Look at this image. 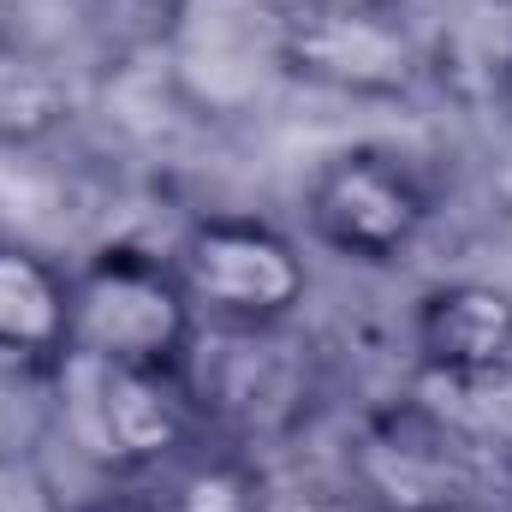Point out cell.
<instances>
[{"mask_svg":"<svg viewBox=\"0 0 512 512\" xmlns=\"http://www.w3.org/2000/svg\"><path fill=\"white\" fill-rule=\"evenodd\" d=\"M346 489L370 512H477L489 495V435L441 399H382L346 435Z\"/></svg>","mask_w":512,"mask_h":512,"instance_id":"1","label":"cell"},{"mask_svg":"<svg viewBox=\"0 0 512 512\" xmlns=\"http://www.w3.org/2000/svg\"><path fill=\"white\" fill-rule=\"evenodd\" d=\"M197 304L155 245L108 239L72 262V352L78 364L179 370L197 340Z\"/></svg>","mask_w":512,"mask_h":512,"instance_id":"2","label":"cell"},{"mask_svg":"<svg viewBox=\"0 0 512 512\" xmlns=\"http://www.w3.org/2000/svg\"><path fill=\"white\" fill-rule=\"evenodd\" d=\"M179 376L191 387L203 429L245 441V447H274L304 429L316 405V352L298 334V322L280 328H197Z\"/></svg>","mask_w":512,"mask_h":512,"instance_id":"3","label":"cell"},{"mask_svg":"<svg viewBox=\"0 0 512 512\" xmlns=\"http://www.w3.org/2000/svg\"><path fill=\"white\" fill-rule=\"evenodd\" d=\"M167 256L197 304V322L209 328H280L304 316L310 256L286 227L262 215L239 209L191 215Z\"/></svg>","mask_w":512,"mask_h":512,"instance_id":"4","label":"cell"},{"mask_svg":"<svg viewBox=\"0 0 512 512\" xmlns=\"http://www.w3.org/2000/svg\"><path fill=\"white\" fill-rule=\"evenodd\" d=\"M54 382L66 393L60 411H66L72 447L120 483H143L149 471H161L173 453H185L203 435V411L179 370L66 358V370Z\"/></svg>","mask_w":512,"mask_h":512,"instance_id":"5","label":"cell"},{"mask_svg":"<svg viewBox=\"0 0 512 512\" xmlns=\"http://www.w3.org/2000/svg\"><path fill=\"white\" fill-rule=\"evenodd\" d=\"M435 221L429 179L387 143L334 149L304 185V227L352 268H399Z\"/></svg>","mask_w":512,"mask_h":512,"instance_id":"6","label":"cell"},{"mask_svg":"<svg viewBox=\"0 0 512 512\" xmlns=\"http://www.w3.org/2000/svg\"><path fill=\"white\" fill-rule=\"evenodd\" d=\"M274 60L286 78L352 96V102H405L429 78V48L411 30L405 6L370 12H280Z\"/></svg>","mask_w":512,"mask_h":512,"instance_id":"7","label":"cell"},{"mask_svg":"<svg viewBox=\"0 0 512 512\" xmlns=\"http://www.w3.org/2000/svg\"><path fill=\"white\" fill-rule=\"evenodd\" d=\"M417 376L447 399L512 393V286L441 280L411 310Z\"/></svg>","mask_w":512,"mask_h":512,"instance_id":"8","label":"cell"},{"mask_svg":"<svg viewBox=\"0 0 512 512\" xmlns=\"http://www.w3.org/2000/svg\"><path fill=\"white\" fill-rule=\"evenodd\" d=\"M72 352V262L0 239V382H54Z\"/></svg>","mask_w":512,"mask_h":512,"instance_id":"9","label":"cell"},{"mask_svg":"<svg viewBox=\"0 0 512 512\" xmlns=\"http://www.w3.org/2000/svg\"><path fill=\"white\" fill-rule=\"evenodd\" d=\"M131 489L143 495L149 512H274V495H280L262 447L209 435V429Z\"/></svg>","mask_w":512,"mask_h":512,"instance_id":"10","label":"cell"},{"mask_svg":"<svg viewBox=\"0 0 512 512\" xmlns=\"http://www.w3.org/2000/svg\"><path fill=\"white\" fill-rule=\"evenodd\" d=\"M66 114L60 78L24 48H0V137H36Z\"/></svg>","mask_w":512,"mask_h":512,"instance_id":"11","label":"cell"},{"mask_svg":"<svg viewBox=\"0 0 512 512\" xmlns=\"http://www.w3.org/2000/svg\"><path fill=\"white\" fill-rule=\"evenodd\" d=\"M0 512H72V501L36 453L0 447Z\"/></svg>","mask_w":512,"mask_h":512,"instance_id":"12","label":"cell"},{"mask_svg":"<svg viewBox=\"0 0 512 512\" xmlns=\"http://www.w3.org/2000/svg\"><path fill=\"white\" fill-rule=\"evenodd\" d=\"M274 512H370V507L340 483V489H298V495H274Z\"/></svg>","mask_w":512,"mask_h":512,"instance_id":"13","label":"cell"},{"mask_svg":"<svg viewBox=\"0 0 512 512\" xmlns=\"http://www.w3.org/2000/svg\"><path fill=\"white\" fill-rule=\"evenodd\" d=\"M268 18L280 12H370V6H399V0H262Z\"/></svg>","mask_w":512,"mask_h":512,"instance_id":"14","label":"cell"},{"mask_svg":"<svg viewBox=\"0 0 512 512\" xmlns=\"http://www.w3.org/2000/svg\"><path fill=\"white\" fill-rule=\"evenodd\" d=\"M72 512H149V507H143V495L131 489V495H120V501H90V507H72Z\"/></svg>","mask_w":512,"mask_h":512,"instance_id":"15","label":"cell"},{"mask_svg":"<svg viewBox=\"0 0 512 512\" xmlns=\"http://www.w3.org/2000/svg\"><path fill=\"white\" fill-rule=\"evenodd\" d=\"M507 84H512V42H507Z\"/></svg>","mask_w":512,"mask_h":512,"instance_id":"16","label":"cell"},{"mask_svg":"<svg viewBox=\"0 0 512 512\" xmlns=\"http://www.w3.org/2000/svg\"><path fill=\"white\" fill-rule=\"evenodd\" d=\"M507 6H512V0H507Z\"/></svg>","mask_w":512,"mask_h":512,"instance_id":"17","label":"cell"}]
</instances>
